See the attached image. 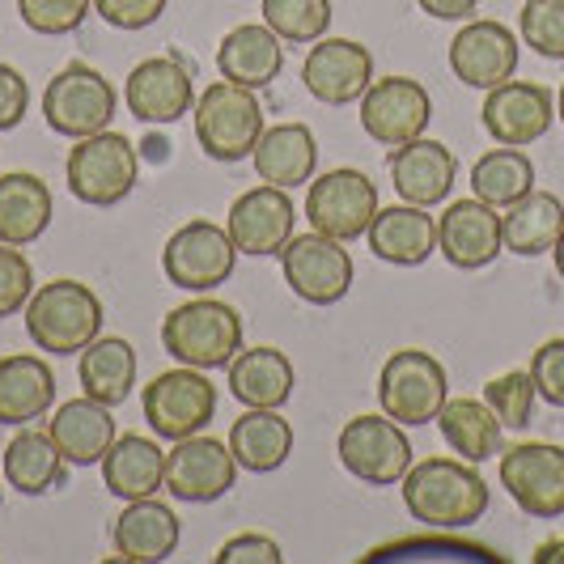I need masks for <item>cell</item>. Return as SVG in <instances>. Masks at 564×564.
I'll list each match as a JSON object with an SVG mask.
<instances>
[{
    "instance_id": "5bb4252c",
    "label": "cell",
    "mask_w": 564,
    "mask_h": 564,
    "mask_svg": "<svg viewBox=\"0 0 564 564\" xmlns=\"http://www.w3.org/2000/svg\"><path fill=\"white\" fill-rule=\"evenodd\" d=\"M429 119H433V98L412 77H382L361 94V128L369 141L387 149L424 137Z\"/></svg>"
},
{
    "instance_id": "d6986e66",
    "label": "cell",
    "mask_w": 564,
    "mask_h": 564,
    "mask_svg": "<svg viewBox=\"0 0 564 564\" xmlns=\"http://www.w3.org/2000/svg\"><path fill=\"white\" fill-rule=\"evenodd\" d=\"M437 251L451 268H463V272L488 268L497 254L506 251L501 213L484 199H454L451 208L437 217Z\"/></svg>"
},
{
    "instance_id": "7dc6e473",
    "label": "cell",
    "mask_w": 564,
    "mask_h": 564,
    "mask_svg": "<svg viewBox=\"0 0 564 564\" xmlns=\"http://www.w3.org/2000/svg\"><path fill=\"white\" fill-rule=\"evenodd\" d=\"M416 4H421V13L437 18V22H467L480 9V0H416Z\"/></svg>"
},
{
    "instance_id": "74e56055",
    "label": "cell",
    "mask_w": 564,
    "mask_h": 564,
    "mask_svg": "<svg viewBox=\"0 0 564 564\" xmlns=\"http://www.w3.org/2000/svg\"><path fill=\"white\" fill-rule=\"evenodd\" d=\"M263 22L284 43H318L332 26V0H263Z\"/></svg>"
},
{
    "instance_id": "d590c367",
    "label": "cell",
    "mask_w": 564,
    "mask_h": 564,
    "mask_svg": "<svg viewBox=\"0 0 564 564\" xmlns=\"http://www.w3.org/2000/svg\"><path fill=\"white\" fill-rule=\"evenodd\" d=\"M564 229V204L552 192H527L518 204H509L506 217H501V234H506V251L509 254H547L556 247Z\"/></svg>"
},
{
    "instance_id": "f546056e",
    "label": "cell",
    "mask_w": 564,
    "mask_h": 564,
    "mask_svg": "<svg viewBox=\"0 0 564 564\" xmlns=\"http://www.w3.org/2000/svg\"><path fill=\"white\" fill-rule=\"evenodd\" d=\"M52 226V187L30 174V170H9L0 174V242L9 247H30Z\"/></svg>"
},
{
    "instance_id": "7c38bea8",
    "label": "cell",
    "mask_w": 564,
    "mask_h": 564,
    "mask_svg": "<svg viewBox=\"0 0 564 564\" xmlns=\"http://www.w3.org/2000/svg\"><path fill=\"white\" fill-rule=\"evenodd\" d=\"M501 484L527 518H564V446L518 442L501 454Z\"/></svg>"
},
{
    "instance_id": "8fae6325",
    "label": "cell",
    "mask_w": 564,
    "mask_h": 564,
    "mask_svg": "<svg viewBox=\"0 0 564 564\" xmlns=\"http://www.w3.org/2000/svg\"><path fill=\"white\" fill-rule=\"evenodd\" d=\"M238 263V247L229 238V229L213 226V221H187L183 229H174L162 251V272L174 289L187 293H208L217 284H226L234 276Z\"/></svg>"
},
{
    "instance_id": "83f0119b",
    "label": "cell",
    "mask_w": 564,
    "mask_h": 564,
    "mask_svg": "<svg viewBox=\"0 0 564 564\" xmlns=\"http://www.w3.org/2000/svg\"><path fill=\"white\" fill-rule=\"evenodd\" d=\"M254 170L263 183L272 187H302L314 178V166H318V141L306 123H272L263 128V137L251 153Z\"/></svg>"
},
{
    "instance_id": "8d00e7d4",
    "label": "cell",
    "mask_w": 564,
    "mask_h": 564,
    "mask_svg": "<svg viewBox=\"0 0 564 564\" xmlns=\"http://www.w3.org/2000/svg\"><path fill=\"white\" fill-rule=\"evenodd\" d=\"M471 192H476V199L492 204V208H509L527 192H535V162L513 144L488 149L471 166Z\"/></svg>"
},
{
    "instance_id": "7a4b0ae2",
    "label": "cell",
    "mask_w": 564,
    "mask_h": 564,
    "mask_svg": "<svg viewBox=\"0 0 564 564\" xmlns=\"http://www.w3.org/2000/svg\"><path fill=\"white\" fill-rule=\"evenodd\" d=\"M107 323L102 297L82 281H52L39 284L26 302V336L39 352H82L94 344Z\"/></svg>"
},
{
    "instance_id": "4fadbf2b",
    "label": "cell",
    "mask_w": 564,
    "mask_h": 564,
    "mask_svg": "<svg viewBox=\"0 0 564 564\" xmlns=\"http://www.w3.org/2000/svg\"><path fill=\"white\" fill-rule=\"evenodd\" d=\"M281 272L284 284L311 302V306H336L348 297L352 289V254L344 251L339 238L327 234H302V238H289V247L281 251Z\"/></svg>"
},
{
    "instance_id": "681fc988",
    "label": "cell",
    "mask_w": 564,
    "mask_h": 564,
    "mask_svg": "<svg viewBox=\"0 0 564 564\" xmlns=\"http://www.w3.org/2000/svg\"><path fill=\"white\" fill-rule=\"evenodd\" d=\"M552 263H556V272H561V281H564V229H561V238H556V247H552Z\"/></svg>"
},
{
    "instance_id": "e0dca14e",
    "label": "cell",
    "mask_w": 564,
    "mask_h": 564,
    "mask_svg": "<svg viewBox=\"0 0 564 564\" xmlns=\"http://www.w3.org/2000/svg\"><path fill=\"white\" fill-rule=\"evenodd\" d=\"M302 85L327 107L361 102L373 85V56L357 39H318L302 59Z\"/></svg>"
},
{
    "instance_id": "d6a6232c",
    "label": "cell",
    "mask_w": 564,
    "mask_h": 564,
    "mask_svg": "<svg viewBox=\"0 0 564 564\" xmlns=\"http://www.w3.org/2000/svg\"><path fill=\"white\" fill-rule=\"evenodd\" d=\"M64 467L68 458L59 454L56 437L43 429L22 424V433L4 446V480L9 488H18L22 497H43L64 484Z\"/></svg>"
},
{
    "instance_id": "3957f363",
    "label": "cell",
    "mask_w": 564,
    "mask_h": 564,
    "mask_svg": "<svg viewBox=\"0 0 564 564\" xmlns=\"http://www.w3.org/2000/svg\"><path fill=\"white\" fill-rule=\"evenodd\" d=\"M162 344L178 366L192 369H229V361L242 352V314L217 297H196L166 314Z\"/></svg>"
},
{
    "instance_id": "603a6c76",
    "label": "cell",
    "mask_w": 564,
    "mask_h": 564,
    "mask_svg": "<svg viewBox=\"0 0 564 564\" xmlns=\"http://www.w3.org/2000/svg\"><path fill=\"white\" fill-rule=\"evenodd\" d=\"M111 547L128 564H162L178 552V518L166 501H128V509L115 518Z\"/></svg>"
},
{
    "instance_id": "bcb514c9",
    "label": "cell",
    "mask_w": 564,
    "mask_h": 564,
    "mask_svg": "<svg viewBox=\"0 0 564 564\" xmlns=\"http://www.w3.org/2000/svg\"><path fill=\"white\" fill-rule=\"evenodd\" d=\"M30 111V85L13 64H0V132L18 128Z\"/></svg>"
},
{
    "instance_id": "7bdbcfd3",
    "label": "cell",
    "mask_w": 564,
    "mask_h": 564,
    "mask_svg": "<svg viewBox=\"0 0 564 564\" xmlns=\"http://www.w3.org/2000/svg\"><path fill=\"white\" fill-rule=\"evenodd\" d=\"M531 378H535V391L543 403L564 408V336L539 344L535 357H531Z\"/></svg>"
},
{
    "instance_id": "5b68a950",
    "label": "cell",
    "mask_w": 564,
    "mask_h": 564,
    "mask_svg": "<svg viewBox=\"0 0 564 564\" xmlns=\"http://www.w3.org/2000/svg\"><path fill=\"white\" fill-rule=\"evenodd\" d=\"M137 174H141L137 149H132L128 137H119V132L82 137V141L68 149V162H64L68 192L82 199V204H94V208L123 204V199L132 196V187H137Z\"/></svg>"
},
{
    "instance_id": "52a82bcc",
    "label": "cell",
    "mask_w": 564,
    "mask_h": 564,
    "mask_svg": "<svg viewBox=\"0 0 564 564\" xmlns=\"http://www.w3.org/2000/svg\"><path fill=\"white\" fill-rule=\"evenodd\" d=\"M43 119L52 132L68 141L107 132L115 119L111 82L89 64H64L43 89Z\"/></svg>"
},
{
    "instance_id": "4316f807",
    "label": "cell",
    "mask_w": 564,
    "mask_h": 564,
    "mask_svg": "<svg viewBox=\"0 0 564 564\" xmlns=\"http://www.w3.org/2000/svg\"><path fill=\"white\" fill-rule=\"evenodd\" d=\"M47 433L56 437L59 454H64L68 463L94 467V463H102V454L115 446V416L107 403L82 395V399L59 403L56 416L47 421Z\"/></svg>"
},
{
    "instance_id": "836d02e7",
    "label": "cell",
    "mask_w": 564,
    "mask_h": 564,
    "mask_svg": "<svg viewBox=\"0 0 564 564\" xmlns=\"http://www.w3.org/2000/svg\"><path fill=\"white\" fill-rule=\"evenodd\" d=\"M77 378L89 399L119 408V403H128L132 387H137V348L119 336H98L82 348Z\"/></svg>"
},
{
    "instance_id": "f6af8a7d",
    "label": "cell",
    "mask_w": 564,
    "mask_h": 564,
    "mask_svg": "<svg viewBox=\"0 0 564 564\" xmlns=\"http://www.w3.org/2000/svg\"><path fill=\"white\" fill-rule=\"evenodd\" d=\"M217 564H281V543L272 535H259V531H247V535H234L221 543V552L213 556Z\"/></svg>"
},
{
    "instance_id": "ee69618b",
    "label": "cell",
    "mask_w": 564,
    "mask_h": 564,
    "mask_svg": "<svg viewBox=\"0 0 564 564\" xmlns=\"http://www.w3.org/2000/svg\"><path fill=\"white\" fill-rule=\"evenodd\" d=\"M94 13L115 30H144L166 13V0H94Z\"/></svg>"
},
{
    "instance_id": "c3c4849f",
    "label": "cell",
    "mask_w": 564,
    "mask_h": 564,
    "mask_svg": "<svg viewBox=\"0 0 564 564\" xmlns=\"http://www.w3.org/2000/svg\"><path fill=\"white\" fill-rule=\"evenodd\" d=\"M535 564H564V539H547V543H539Z\"/></svg>"
},
{
    "instance_id": "1f68e13d",
    "label": "cell",
    "mask_w": 564,
    "mask_h": 564,
    "mask_svg": "<svg viewBox=\"0 0 564 564\" xmlns=\"http://www.w3.org/2000/svg\"><path fill=\"white\" fill-rule=\"evenodd\" d=\"M229 391L242 408H284L293 395V361L272 344L242 348L229 361Z\"/></svg>"
},
{
    "instance_id": "ac0fdd59",
    "label": "cell",
    "mask_w": 564,
    "mask_h": 564,
    "mask_svg": "<svg viewBox=\"0 0 564 564\" xmlns=\"http://www.w3.org/2000/svg\"><path fill=\"white\" fill-rule=\"evenodd\" d=\"M293 226H297V208H293L289 192L272 187V183L242 192L234 199L226 221L238 254H259V259L263 254H281L289 247V238H293Z\"/></svg>"
},
{
    "instance_id": "cb8c5ba5",
    "label": "cell",
    "mask_w": 564,
    "mask_h": 564,
    "mask_svg": "<svg viewBox=\"0 0 564 564\" xmlns=\"http://www.w3.org/2000/svg\"><path fill=\"white\" fill-rule=\"evenodd\" d=\"M369 251L382 263L395 268H421L429 254L437 251V217H429L421 204H395V208H378V217L366 229Z\"/></svg>"
},
{
    "instance_id": "8992f818",
    "label": "cell",
    "mask_w": 564,
    "mask_h": 564,
    "mask_svg": "<svg viewBox=\"0 0 564 564\" xmlns=\"http://www.w3.org/2000/svg\"><path fill=\"white\" fill-rule=\"evenodd\" d=\"M446 399H451L446 366L424 348H399L387 357V366L378 373V403L403 429L437 421Z\"/></svg>"
},
{
    "instance_id": "9a60e30c",
    "label": "cell",
    "mask_w": 564,
    "mask_h": 564,
    "mask_svg": "<svg viewBox=\"0 0 564 564\" xmlns=\"http://www.w3.org/2000/svg\"><path fill=\"white\" fill-rule=\"evenodd\" d=\"M238 480V463L229 442L217 437H183L174 442V451L166 454V492L174 501L187 506H208L221 501Z\"/></svg>"
},
{
    "instance_id": "ab89813d",
    "label": "cell",
    "mask_w": 564,
    "mask_h": 564,
    "mask_svg": "<svg viewBox=\"0 0 564 564\" xmlns=\"http://www.w3.org/2000/svg\"><path fill=\"white\" fill-rule=\"evenodd\" d=\"M518 34L543 59H564V0H522Z\"/></svg>"
},
{
    "instance_id": "f35d334b",
    "label": "cell",
    "mask_w": 564,
    "mask_h": 564,
    "mask_svg": "<svg viewBox=\"0 0 564 564\" xmlns=\"http://www.w3.org/2000/svg\"><path fill=\"white\" fill-rule=\"evenodd\" d=\"M535 378H531V369H509L501 378H492L488 387H484V403L497 412V421L506 424V429H527L531 416H535Z\"/></svg>"
},
{
    "instance_id": "44dd1931",
    "label": "cell",
    "mask_w": 564,
    "mask_h": 564,
    "mask_svg": "<svg viewBox=\"0 0 564 564\" xmlns=\"http://www.w3.org/2000/svg\"><path fill=\"white\" fill-rule=\"evenodd\" d=\"M123 98H128V111L137 115L141 123H174V119L196 111L192 73L174 56L141 59V64L128 73Z\"/></svg>"
},
{
    "instance_id": "816d5d0a",
    "label": "cell",
    "mask_w": 564,
    "mask_h": 564,
    "mask_svg": "<svg viewBox=\"0 0 564 564\" xmlns=\"http://www.w3.org/2000/svg\"><path fill=\"white\" fill-rule=\"evenodd\" d=\"M0 492H4V488H0Z\"/></svg>"
},
{
    "instance_id": "9c48e42d",
    "label": "cell",
    "mask_w": 564,
    "mask_h": 564,
    "mask_svg": "<svg viewBox=\"0 0 564 564\" xmlns=\"http://www.w3.org/2000/svg\"><path fill=\"white\" fill-rule=\"evenodd\" d=\"M336 454L348 476H357L361 484H373V488L399 484L412 467V442H408L403 424L391 421L387 412L382 416H369V412L352 416L339 429Z\"/></svg>"
},
{
    "instance_id": "b9f144b4",
    "label": "cell",
    "mask_w": 564,
    "mask_h": 564,
    "mask_svg": "<svg viewBox=\"0 0 564 564\" xmlns=\"http://www.w3.org/2000/svg\"><path fill=\"white\" fill-rule=\"evenodd\" d=\"M30 293H34V268L18 247L0 242V318L26 311Z\"/></svg>"
},
{
    "instance_id": "ba28073f",
    "label": "cell",
    "mask_w": 564,
    "mask_h": 564,
    "mask_svg": "<svg viewBox=\"0 0 564 564\" xmlns=\"http://www.w3.org/2000/svg\"><path fill=\"white\" fill-rule=\"evenodd\" d=\"M141 408L158 437L183 442V437L204 433L208 421L217 416V387L204 378V369H166L144 387Z\"/></svg>"
},
{
    "instance_id": "6da1fadb",
    "label": "cell",
    "mask_w": 564,
    "mask_h": 564,
    "mask_svg": "<svg viewBox=\"0 0 564 564\" xmlns=\"http://www.w3.org/2000/svg\"><path fill=\"white\" fill-rule=\"evenodd\" d=\"M403 506L429 531H463L488 513V484L467 458H424L403 476Z\"/></svg>"
},
{
    "instance_id": "484cf974",
    "label": "cell",
    "mask_w": 564,
    "mask_h": 564,
    "mask_svg": "<svg viewBox=\"0 0 564 564\" xmlns=\"http://www.w3.org/2000/svg\"><path fill=\"white\" fill-rule=\"evenodd\" d=\"M56 403V373L34 352L0 357V424L22 429L30 421H43Z\"/></svg>"
},
{
    "instance_id": "2e32d148",
    "label": "cell",
    "mask_w": 564,
    "mask_h": 564,
    "mask_svg": "<svg viewBox=\"0 0 564 564\" xmlns=\"http://www.w3.org/2000/svg\"><path fill=\"white\" fill-rule=\"evenodd\" d=\"M484 132L497 144H513V149H527L539 137H547L552 119H556V102H552V89L539 82H501L488 89L484 98Z\"/></svg>"
},
{
    "instance_id": "e575fe53",
    "label": "cell",
    "mask_w": 564,
    "mask_h": 564,
    "mask_svg": "<svg viewBox=\"0 0 564 564\" xmlns=\"http://www.w3.org/2000/svg\"><path fill=\"white\" fill-rule=\"evenodd\" d=\"M437 429H442V437H446V446H451L458 458H467V463H488L492 454H501V433H506V424L497 421V412L484 403V399H446L442 403V412H437Z\"/></svg>"
},
{
    "instance_id": "277c9868",
    "label": "cell",
    "mask_w": 564,
    "mask_h": 564,
    "mask_svg": "<svg viewBox=\"0 0 564 564\" xmlns=\"http://www.w3.org/2000/svg\"><path fill=\"white\" fill-rule=\"evenodd\" d=\"M196 141L213 162H242L251 158L263 137V107L254 89L234 82H213L196 98Z\"/></svg>"
},
{
    "instance_id": "ffe728a7",
    "label": "cell",
    "mask_w": 564,
    "mask_h": 564,
    "mask_svg": "<svg viewBox=\"0 0 564 564\" xmlns=\"http://www.w3.org/2000/svg\"><path fill=\"white\" fill-rule=\"evenodd\" d=\"M451 73L467 89H492L518 73V34L492 18L467 22L451 39Z\"/></svg>"
},
{
    "instance_id": "4dcf8cb0",
    "label": "cell",
    "mask_w": 564,
    "mask_h": 564,
    "mask_svg": "<svg viewBox=\"0 0 564 564\" xmlns=\"http://www.w3.org/2000/svg\"><path fill=\"white\" fill-rule=\"evenodd\" d=\"M229 451L242 471L268 476L284 467V458L293 454V424L276 408H247L229 429Z\"/></svg>"
},
{
    "instance_id": "d4e9b609",
    "label": "cell",
    "mask_w": 564,
    "mask_h": 564,
    "mask_svg": "<svg viewBox=\"0 0 564 564\" xmlns=\"http://www.w3.org/2000/svg\"><path fill=\"white\" fill-rule=\"evenodd\" d=\"M217 68L221 77L247 89H263L281 77L284 68V39L268 22H247L234 26L217 47Z\"/></svg>"
},
{
    "instance_id": "30bf717a",
    "label": "cell",
    "mask_w": 564,
    "mask_h": 564,
    "mask_svg": "<svg viewBox=\"0 0 564 564\" xmlns=\"http://www.w3.org/2000/svg\"><path fill=\"white\" fill-rule=\"evenodd\" d=\"M378 217V187L366 170L339 166L311 178L306 192V221L327 238L352 242L366 238L369 221Z\"/></svg>"
},
{
    "instance_id": "f1b7e54d",
    "label": "cell",
    "mask_w": 564,
    "mask_h": 564,
    "mask_svg": "<svg viewBox=\"0 0 564 564\" xmlns=\"http://www.w3.org/2000/svg\"><path fill=\"white\" fill-rule=\"evenodd\" d=\"M102 480H107V492L119 501L153 497L158 488H166V451L141 433L115 437V446L102 454Z\"/></svg>"
},
{
    "instance_id": "f907efd6",
    "label": "cell",
    "mask_w": 564,
    "mask_h": 564,
    "mask_svg": "<svg viewBox=\"0 0 564 564\" xmlns=\"http://www.w3.org/2000/svg\"><path fill=\"white\" fill-rule=\"evenodd\" d=\"M556 119L564 123V85H561V94H556Z\"/></svg>"
},
{
    "instance_id": "7402d4cb",
    "label": "cell",
    "mask_w": 564,
    "mask_h": 564,
    "mask_svg": "<svg viewBox=\"0 0 564 564\" xmlns=\"http://www.w3.org/2000/svg\"><path fill=\"white\" fill-rule=\"evenodd\" d=\"M454 174H458V162L442 141L416 137V141L391 149V187L403 204H421V208L442 204L451 196Z\"/></svg>"
},
{
    "instance_id": "60d3db41",
    "label": "cell",
    "mask_w": 564,
    "mask_h": 564,
    "mask_svg": "<svg viewBox=\"0 0 564 564\" xmlns=\"http://www.w3.org/2000/svg\"><path fill=\"white\" fill-rule=\"evenodd\" d=\"M18 13L34 34H73L94 13V0H18Z\"/></svg>"
}]
</instances>
